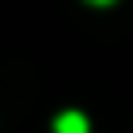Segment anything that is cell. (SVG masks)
<instances>
[{"mask_svg":"<svg viewBox=\"0 0 133 133\" xmlns=\"http://www.w3.org/2000/svg\"><path fill=\"white\" fill-rule=\"evenodd\" d=\"M54 133H87V116L83 112H62V116H54Z\"/></svg>","mask_w":133,"mask_h":133,"instance_id":"cell-1","label":"cell"},{"mask_svg":"<svg viewBox=\"0 0 133 133\" xmlns=\"http://www.w3.org/2000/svg\"><path fill=\"white\" fill-rule=\"evenodd\" d=\"M91 4H112V0H91Z\"/></svg>","mask_w":133,"mask_h":133,"instance_id":"cell-2","label":"cell"}]
</instances>
